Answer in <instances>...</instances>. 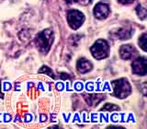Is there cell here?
Masks as SVG:
<instances>
[{"instance_id":"5b68a950","label":"cell","mask_w":147,"mask_h":129,"mask_svg":"<svg viewBox=\"0 0 147 129\" xmlns=\"http://www.w3.org/2000/svg\"><path fill=\"white\" fill-rule=\"evenodd\" d=\"M132 72L136 75L144 76L147 73V67H146V58L145 57H139L137 58L134 62L131 64Z\"/></svg>"},{"instance_id":"6da1fadb","label":"cell","mask_w":147,"mask_h":129,"mask_svg":"<svg viewBox=\"0 0 147 129\" xmlns=\"http://www.w3.org/2000/svg\"><path fill=\"white\" fill-rule=\"evenodd\" d=\"M53 41V33L49 29L40 32L35 39L36 46L38 47L40 52H41L42 54H47L49 52Z\"/></svg>"},{"instance_id":"7a4b0ae2","label":"cell","mask_w":147,"mask_h":129,"mask_svg":"<svg viewBox=\"0 0 147 129\" xmlns=\"http://www.w3.org/2000/svg\"><path fill=\"white\" fill-rule=\"evenodd\" d=\"M114 95L119 99H125L131 93V85L125 78L112 81Z\"/></svg>"},{"instance_id":"277c9868","label":"cell","mask_w":147,"mask_h":129,"mask_svg":"<svg viewBox=\"0 0 147 129\" xmlns=\"http://www.w3.org/2000/svg\"><path fill=\"white\" fill-rule=\"evenodd\" d=\"M85 21V16L82 12L72 9L67 13V22L73 30H77Z\"/></svg>"},{"instance_id":"9a60e30c","label":"cell","mask_w":147,"mask_h":129,"mask_svg":"<svg viewBox=\"0 0 147 129\" xmlns=\"http://www.w3.org/2000/svg\"><path fill=\"white\" fill-rule=\"evenodd\" d=\"M40 73L49 74V76L54 77V75H53V71H52V69H50V68H49V67H41V69L40 70Z\"/></svg>"},{"instance_id":"ba28073f","label":"cell","mask_w":147,"mask_h":129,"mask_svg":"<svg viewBox=\"0 0 147 129\" xmlns=\"http://www.w3.org/2000/svg\"><path fill=\"white\" fill-rule=\"evenodd\" d=\"M92 67H93V66H92L91 62L86 59H84V58L78 60L77 64H76L77 70L81 74H85V73L89 72L92 69Z\"/></svg>"},{"instance_id":"3957f363","label":"cell","mask_w":147,"mask_h":129,"mask_svg":"<svg viewBox=\"0 0 147 129\" xmlns=\"http://www.w3.org/2000/svg\"><path fill=\"white\" fill-rule=\"evenodd\" d=\"M90 51L96 59L100 60L106 58L109 55V43L105 40H98L91 47Z\"/></svg>"},{"instance_id":"8fae6325","label":"cell","mask_w":147,"mask_h":129,"mask_svg":"<svg viewBox=\"0 0 147 129\" xmlns=\"http://www.w3.org/2000/svg\"><path fill=\"white\" fill-rule=\"evenodd\" d=\"M136 13H137L138 17H139L140 18H142V20H144V18H146V15H147L146 8L142 7V5H139V6L136 7Z\"/></svg>"},{"instance_id":"4fadbf2b","label":"cell","mask_w":147,"mask_h":129,"mask_svg":"<svg viewBox=\"0 0 147 129\" xmlns=\"http://www.w3.org/2000/svg\"><path fill=\"white\" fill-rule=\"evenodd\" d=\"M119 108L118 107L117 105L110 104V103L106 104L104 107L101 109V111H109V112H112V111H119Z\"/></svg>"},{"instance_id":"7c38bea8","label":"cell","mask_w":147,"mask_h":129,"mask_svg":"<svg viewBox=\"0 0 147 129\" xmlns=\"http://www.w3.org/2000/svg\"><path fill=\"white\" fill-rule=\"evenodd\" d=\"M146 41H147V34L144 33L139 39V45L144 51H146Z\"/></svg>"},{"instance_id":"8992f818","label":"cell","mask_w":147,"mask_h":129,"mask_svg":"<svg viewBox=\"0 0 147 129\" xmlns=\"http://www.w3.org/2000/svg\"><path fill=\"white\" fill-rule=\"evenodd\" d=\"M109 14V5L104 3L96 4L94 7V16L98 20H104Z\"/></svg>"},{"instance_id":"5bb4252c","label":"cell","mask_w":147,"mask_h":129,"mask_svg":"<svg viewBox=\"0 0 147 129\" xmlns=\"http://www.w3.org/2000/svg\"><path fill=\"white\" fill-rule=\"evenodd\" d=\"M66 3L68 4H72V3H78L80 5H84V6H86V5L89 4L91 0H65Z\"/></svg>"},{"instance_id":"30bf717a","label":"cell","mask_w":147,"mask_h":129,"mask_svg":"<svg viewBox=\"0 0 147 129\" xmlns=\"http://www.w3.org/2000/svg\"><path fill=\"white\" fill-rule=\"evenodd\" d=\"M86 100L87 101V103L91 106H95L96 104H98L101 100H104V96L100 95V94H92V95H88L87 97H86Z\"/></svg>"},{"instance_id":"52a82bcc","label":"cell","mask_w":147,"mask_h":129,"mask_svg":"<svg viewBox=\"0 0 147 129\" xmlns=\"http://www.w3.org/2000/svg\"><path fill=\"white\" fill-rule=\"evenodd\" d=\"M119 54H121V57L123 60H129L135 56L137 54V51L133 46L130 44H126L122 45L121 49H119Z\"/></svg>"},{"instance_id":"2e32d148","label":"cell","mask_w":147,"mask_h":129,"mask_svg":"<svg viewBox=\"0 0 147 129\" xmlns=\"http://www.w3.org/2000/svg\"><path fill=\"white\" fill-rule=\"evenodd\" d=\"M118 1L121 4H131L134 1V0H118Z\"/></svg>"},{"instance_id":"9c48e42d","label":"cell","mask_w":147,"mask_h":129,"mask_svg":"<svg viewBox=\"0 0 147 129\" xmlns=\"http://www.w3.org/2000/svg\"><path fill=\"white\" fill-rule=\"evenodd\" d=\"M133 35V31L128 28H121L119 29L116 32H114V36L119 40H128Z\"/></svg>"}]
</instances>
